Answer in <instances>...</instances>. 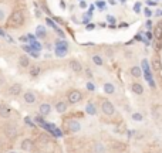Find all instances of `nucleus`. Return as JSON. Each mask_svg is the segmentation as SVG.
Instances as JSON below:
<instances>
[{
  "mask_svg": "<svg viewBox=\"0 0 162 153\" xmlns=\"http://www.w3.org/2000/svg\"><path fill=\"white\" fill-rule=\"evenodd\" d=\"M10 153H16V152H10Z\"/></svg>",
  "mask_w": 162,
  "mask_h": 153,
  "instance_id": "nucleus-36",
  "label": "nucleus"
},
{
  "mask_svg": "<svg viewBox=\"0 0 162 153\" xmlns=\"http://www.w3.org/2000/svg\"><path fill=\"white\" fill-rule=\"evenodd\" d=\"M152 67H154L155 71H161L162 69V62L159 60V57H154L152 58Z\"/></svg>",
  "mask_w": 162,
  "mask_h": 153,
  "instance_id": "nucleus-12",
  "label": "nucleus"
},
{
  "mask_svg": "<svg viewBox=\"0 0 162 153\" xmlns=\"http://www.w3.org/2000/svg\"><path fill=\"white\" fill-rule=\"evenodd\" d=\"M147 26H148V29H151V26H152V23H151V22H147Z\"/></svg>",
  "mask_w": 162,
  "mask_h": 153,
  "instance_id": "nucleus-33",
  "label": "nucleus"
},
{
  "mask_svg": "<svg viewBox=\"0 0 162 153\" xmlns=\"http://www.w3.org/2000/svg\"><path fill=\"white\" fill-rule=\"evenodd\" d=\"M87 29H88V30H92V29H94V26H92V24H88V27H87Z\"/></svg>",
  "mask_w": 162,
  "mask_h": 153,
  "instance_id": "nucleus-34",
  "label": "nucleus"
},
{
  "mask_svg": "<svg viewBox=\"0 0 162 153\" xmlns=\"http://www.w3.org/2000/svg\"><path fill=\"white\" fill-rule=\"evenodd\" d=\"M3 20H4V11L0 10V22H3Z\"/></svg>",
  "mask_w": 162,
  "mask_h": 153,
  "instance_id": "nucleus-26",
  "label": "nucleus"
},
{
  "mask_svg": "<svg viewBox=\"0 0 162 153\" xmlns=\"http://www.w3.org/2000/svg\"><path fill=\"white\" fill-rule=\"evenodd\" d=\"M23 98H24V101H26L27 104H34V102H36V95L30 91L23 95Z\"/></svg>",
  "mask_w": 162,
  "mask_h": 153,
  "instance_id": "nucleus-10",
  "label": "nucleus"
},
{
  "mask_svg": "<svg viewBox=\"0 0 162 153\" xmlns=\"http://www.w3.org/2000/svg\"><path fill=\"white\" fill-rule=\"evenodd\" d=\"M0 34H2V36H4V33H3V31H2V30H0Z\"/></svg>",
  "mask_w": 162,
  "mask_h": 153,
  "instance_id": "nucleus-35",
  "label": "nucleus"
},
{
  "mask_svg": "<svg viewBox=\"0 0 162 153\" xmlns=\"http://www.w3.org/2000/svg\"><path fill=\"white\" fill-rule=\"evenodd\" d=\"M148 4H149V6H155L156 3H155V2H151V0H149V2H148Z\"/></svg>",
  "mask_w": 162,
  "mask_h": 153,
  "instance_id": "nucleus-31",
  "label": "nucleus"
},
{
  "mask_svg": "<svg viewBox=\"0 0 162 153\" xmlns=\"http://www.w3.org/2000/svg\"><path fill=\"white\" fill-rule=\"evenodd\" d=\"M9 92H10V95H20V92H22V85L13 84L10 87V89H9Z\"/></svg>",
  "mask_w": 162,
  "mask_h": 153,
  "instance_id": "nucleus-9",
  "label": "nucleus"
},
{
  "mask_svg": "<svg viewBox=\"0 0 162 153\" xmlns=\"http://www.w3.org/2000/svg\"><path fill=\"white\" fill-rule=\"evenodd\" d=\"M20 147H22V150H24V152H30L31 147H33V140H30V139H24V140L20 143Z\"/></svg>",
  "mask_w": 162,
  "mask_h": 153,
  "instance_id": "nucleus-6",
  "label": "nucleus"
},
{
  "mask_svg": "<svg viewBox=\"0 0 162 153\" xmlns=\"http://www.w3.org/2000/svg\"><path fill=\"white\" fill-rule=\"evenodd\" d=\"M23 23V13L22 11H13L10 16V18H9V27H17V26H20Z\"/></svg>",
  "mask_w": 162,
  "mask_h": 153,
  "instance_id": "nucleus-1",
  "label": "nucleus"
},
{
  "mask_svg": "<svg viewBox=\"0 0 162 153\" xmlns=\"http://www.w3.org/2000/svg\"><path fill=\"white\" fill-rule=\"evenodd\" d=\"M40 73H41V68L38 65H33L31 68H30V75L31 76H37Z\"/></svg>",
  "mask_w": 162,
  "mask_h": 153,
  "instance_id": "nucleus-19",
  "label": "nucleus"
},
{
  "mask_svg": "<svg viewBox=\"0 0 162 153\" xmlns=\"http://www.w3.org/2000/svg\"><path fill=\"white\" fill-rule=\"evenodd\" d=\"M129 73H131L132 76H135V78H140V76L142 75V69H141L140 67H132V68L129 69Z\"/></svg>",
  "mask_w": 162,
  "mask_h": 153,
  "instance_id": "nucleus-16",
  "label": "nucleus"
},
{
  "mask_svg": "<svg viewBox=\"0 0 162 153\" xmlns=\"http://www.w3.org/2000/svg\"><path fill=\"white\" fill-rule=\"evenodd\" d=\"M145 14H147V16H151V11H149V10L147 9V10H145Z\"/></svg>",
  "mask_w": 162,
  "mask_h": 153,
  "instance_id": "nucleus-32",
  "label": "nucleus"
},
{
  "mask_svg": "<svg viewBox=\"0 0 162 153\" xmlns=\"http://www.w3.org/2000/svg\"><path fill=\"white\" fill-rule=\"evenodd\" d=\"M132 119H134V120H136V122H142V119H144V116H142L141 113L135 112V113H132Z\"/></svg>",
  "mask_w": 162,
  "mask_h": 153,
  "instance_id": "nucleus-24",
  "label": "nucleus"
},
{
  "mask_svg": "<svg viewBox=\"0 0 162 153\" xmlns=\"http://www.w3.org/2000/svg\"><path fill=\"white\" fill-rule=\"evenodd\" d=\"M154 36H155V38H156L158 41L162 40V24H159V26H156V27H155Z\"/></svg>",
  "mask_w": 162,
  "mask_h": 153,
  "instance_id": "nucleus-15",
  "label": "nucleus"
},
{
  "mask_svg": "<svg viewBox=\"0 0 162 153\" xmlns=\"http://www.w3.org/2000/svg\"><path fill=\"white\" fill-rule=\"evenodd\" d=\"M92 62H94L95 65H103V58H101L99 55H94V57H92Z\"/></svg>",
  "mask_w": 162,
  "mask_h": 153,
  "instance_id": "nucleus-22",
  "label": "nucleus"
},
{
  "mask_svg": "<svg viewBox=\"0 0 162 153\" xmlns=\"http://www.w3.org/2000/svg\"><path fill=\"white\" fill-rule=\"evenodd\" d=\"M101 111H103L105 115L111 116V115L115 113V106L112 105V102H110V101H103L101 102Z\"/></svg>",
  "mask_w": 162,
  "mask_h": 153,
  "instance_id": "nucleus-2",
  "label": "nucleus"
},
{
  "mask_svg": "<svg viewBox=\"0 0 162 153\" xmlns=\"http://www.w3.org/2000/svg\"><path fill=\"white\" fill-rule=\"evenodd\" d=\"M0 116L2 118H9L10 116V108L6 105H0Z\"/></svg>",
  "mask_w": 162,
  "mask_h": 153,
  "instance_id": "nucleus-11",
  "label": "nucleus"
},
{
  "mask_svg": "<svg viewBox=\"0 0 162 153\" xmlns=\"http://www.w3.org/2000/svg\"><path fill=\"white\" fill-rule=\"evenodd\" d=\"M67 126H68V129H70L71 132H78L81 129L80 122H78V120H73V119L67 122Z\"/></svg>",
  "mask_w": 162,
  "mask_h": 153,
  "instance_id": "nucleus-5",
  "label": "nucleus"
},
{
  "mask_svg": "<svg viewBox=\"0 0 162 153\" xmlns=\"http://www.w3.org/2000/svg\"><path fill=\"white\" fill-rule=\"evenodd\" d=\"M36 33H37V36L38 37H44L46 36V29L43 27V26H38L37 30H36Z\"/></svg>",
  "mask_w": 162,
  "mask_h": 153,
  "instance_id": "nucleus-21",
  "label": "nucleus"
},
{
  "mask_svg": "<svg viewBox=\"0 0 162 153\" xmlns=\"http://www.w3.org/2000/svg\"><path fill=\"white\" fill-rule=\"evenodd\" d=\"M132 92L136 95H142L144 94V87H142V84H140V82H134L132 84Z\"/></svg>",
  "mask_w": 162,
  "mask_h": 153,
  "instance_id": "nucleus-7",
  "label": "nucleus"
},
{
  "mask_svg": "<svg viewBox=\"0 0 162 153\" xmlns=\"http://www.w3.org/2000/svg\"><path fill=\"white\" fill-rule=\"evenodd\" d=\"M55 111L59 113H64L67 111V104L66 102H57L55 104Z\"/></svg>",
  "mask_w": 162,
  "mask_h": 153,
  "instance_id": "nucleus-13",
  "label": "nucleus"
},
{
  "mask_svg": "<svg viewBox=\"0 0 162 153\" xmlns=\"http://www.w3.org/2000/svg\"><path fill=\"white\" fill-rule=\"evenodd\" d=\"M70 67H71V69H73L74 73H81V69H83V65H81L77 60H73V61H70Z\"/></svg>",
  "mask_w": 162,
  "mask_h": 153,
  "instance_id": "nucleus-8",
  "label": "nucleus"
},
{
  "mask_svg": "<svg viewBox=\"0 0 162 153\" xmlns=\"http://www.w3.org/2000/svg\"><path fill=\"white\" fill-rule=\"evenodd\" d=\"M104 4H105L104 2H97V6H98L99 9H103V7H104Z\"/></svg>",
  "mask_w": 162,
  "mask_h": 153,
  "instance_id": "nucleus-27",
  "label": "nucleus"
},
{
  "mask_svg": "<svg viewBox=\"0 0 162 153\" xmlns=\"http://www.w3.org/2000/svg\"><path fill=\"white\" fill-rule=\"evenodd\" d=\"M87 88H88L90 91H92V89H94V85H92L91 82H88V85H87Z\"/></svg>",
  "mask_w": 162,
  "mask_h": 153,
  "instance_id": "nucleus-28",
  "label": "nucleus"
},
{
  "mask_svg": "<svg viewBox=\"0 0 162 153\" xmlns=\"http://www.w3.org/2000/svg\"><path fill=\"white\" fill-rule=\"evenodd\" d=\"M50 111H51V106L48 105V104H41L40 105V113L41 115H48L50 113Z\"/></svg>",
  "mask_w": 162,
  "mask_h": 153,
  "instance_id": "nucleus-14",
  "label": "nucleus"
},
{
  "mask_svg": "<svg viewBox=\"0 0 162 153\" xmlns=\"http://www.w3.org/2000/svg\"><path fill=\"white\" fill-rule=\"evenodd\" d=\"M33 47L36 48V50H40V48H41V47H40V44H37L36 41H33Z\"/></svg>",
  "mask_w": 162,
  "mask_h": 153,
  "instance_id": "nucleus-25",
  "label": "nucleus"
},
{
  "mask_svg": "<svg viewBox=\"0 0 162 153\" xmlns=\"http://www.w3.org/2000/svg\"><path fill=\"white\" fill-rule=\"evenodd\" d=\"M85 111H87L90 115H95V108H94V105H92V104H88V105H87V108H85Z\"/></svg>",
  "mask_w": 162,
  "mask_h": 153,
  "instance_id": "nucleus-23",
  "label": "nucleus"
},
{
  "mask_svg": "<svg viewBox=\"0 0 162 153\" xmlns=\"http://www.w3.org/2000/svg\"><path fill=\"white\" fill-rule=\"evenodd\" d=\"M85 73H87V76H90V78H91V76H92V73H91V69H87V71H85Z\"/></svg>",
  "mask_w": 162,
  "mask_h": 153,
  "instance_id": "nucleus-29",
  "label": "nucleus"
},
{
  "mask_svg": "<svg viewBox=\"0 0 162 153\" xmlns=\"http://www.w3.org/2000/svg\"><path fill=\"white\" fill-rule=\"evenodd\" d=\"M4 132H6V135H7V138L13 139L17 136V129H16L14 125H6V129H4Z\"/></svg>",
  "mask_w": 162,
  "mask_h": 153,
  "instance_id": "nucleus-4",
  "label": "nucleus"
},
{
  "mask_svg": "<svg viewBox=\"0 0 162 153\" xmlns=\"http://www.w3.org/2000/svg\"><path fill=\"white\" fill-rule=\"evenodd\" d=\"M18 62H20V65L22 67H27L29 65V57H27V55H22L20 60H18Z\"/></svg>",
  "mask_w": 162,
  "mask_h": 153,
  "instance_id": "nucleus-20",
  "label": "nucleus"
},
{
  "mask_svg": "<svg viewBox=\"0 0 162 153\" xmlns=\"http://www.w3.org/2000/svg\"><path fill=\"white\" fill-rule=\"evenodd\" d=\"M80 6H81V7H83V9H84L85 6H87V4H85V2H81V3H80Z\"/></svg>",
  "mask_w": 162,
  "mask_h": 153,
  "instance_id": "nucleus-30",
  "label": "nucleus"
},
{
  "mask_svg": "<svg viewBox=\"0 0 162 153\" xmlns=\"http://www.w3.org/2000/svg\"><path fill=\"white\" fill-rule=\"evenodd\" d=\"M104 91H105V94H114L115 92V88L114 85L111 84V82H107V84H104Z\"/></svg>",
  "mask_w": 162,
  "mask_h": 153,
  "instance_id": "nucleus-17",
  "label": "nucleus"
},
{
  "mask_svg": "<svg viewBox=\"0 0 162 153\" xmlns=\"http://www.w3.org/2000/svg\"><path fill=\"white\" fill-rule=\"evenodd\" d=\"M94 152L95 153H105V146L99 142L95 143V145H94Z\"/></svg>",
  "mask_w": 162,
  "mask_h": 153,
  "instance_id": "nucleus-18",
  "label": "nucleus"
},
{
  "mask_svg": "<svg viewBox=\"0 0 162 153\" xmlns=\"http://www.w3.org/2000/svg\"><path fill=\"white\" fill-rule=\"evenodd\" d=\"M81 99H83V94H81L80 91H77V89H74V91H71L70 94H68V102H70V104H77Z\"/></svg>",
  "mask_w": 162,
  "mask_h": 153,
  "instance_id": "nucleus-3",
  "label": "nucleus"
}]
</instances>
